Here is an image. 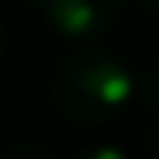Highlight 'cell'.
I'll use <instances>...</instances> for the list:
<instances>
[{
    "instance_id": "6da1fadb",
    "label": "cell",
    "mask_w": 159,
    "mask_h": 159,
    "mask_svg": "<svg viewBox=\"0 0 159 159\" xmlns=\"http://www.w3.org/2000/svg\"><path fill=\"white\" fill-rule=\"evenodd\" d=\"M52 104L74 126H104L133 100L137 78L115 56H67L52 70Z\"/></svg>"
},
{
    "instance_id": "7a4b0ae2",
    "label": "cell",
    "mask_w": 159,
    "mask_h": 159,
    "mask_svg": "<svg viewBox=\"0 0 159 159\" xmlns=\"http://www.w3.org/2000/svg\"><path fill=\"white\" fill-rule=\"evenodd\" d=\"M41 19L67 41H96L119 22L126 0H34Z\"/></svg>"
},
{
    "instance_id": "3957f363",
    "label": "cell",
    "mask_w": 159,
    "mask_h": 159,
    "mask_svg": "<svg viewBox=\"0 0 159 159\" xmlns=\"http://www.w3.org/2000/svg\"><path fill=\"white\" fill-rule=\"evenodd\" d=\"M7 159H48V152L37 144H15V148H7Z\"/></svg>"
},
{
    "instance_id": "277c9868",
    "label": "cell",
    "mask_w": 159,
    "mask_h": 159,
    "mask_svg": "<svg viewBox=\"0 0 159 159\" xmlns=\"http://www.w3.org/2000/svg\"><path fill=\"white\" fill-rule=\"evenodd\" d=\"M74 159H126V152L111 148V144H100V148H89V152H78Z\"/></svg>"
},
{
    "instance_id": "5b68a950",
    "label": "cell",
    "mask_w": 159,
    "mask_h": 159,
    "mask_svg": "<svg viewBox=\"0 0 159 159\" xmlns=\"http://www.w3.org/2000/svg\"><path fill=\"white\" fill-rule=\"evenodd\" d=\"M4 52H7V37H4V22H0V63H4Z\"/></svg>"
},
{
    "instance_id": "8992f818",
    "label": "cell",
    "mask_w": 159,
    "mask_h": 159,
    "mask_svg": "<svg viewBox=\"0 0 159 159\" xmlns=\"http://www.w3.org/2000/svg\"><path fill=\"white\" fill-rule=\"evenodd\" d=\"M141 11H148V15H152V11H156V0H141Z\"/></svg>"
}]
</instances>
